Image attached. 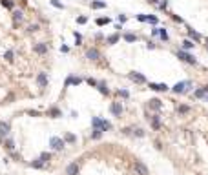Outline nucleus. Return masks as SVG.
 <instances>
[{
    "mask_svg": "<svg viewBox=\"0 0 208 175\" xmlns=\"http://www.w3.org/2000/svg\"><path fill=\"white\" fill-rule=\"evenodd\" d=\"M170 90L173 93H177V95H184V93H188L192 90V80H181V82H177V84H173Z\"/></svg>",
    "mask_w": 208,
    "mask_h": 175,
    "instance_id": "obj_1",
    "label": "nucleus"
},
{
    "mask_svg": "<svg viewBox=\"0 0 208 175\" xmlns=\"http://www.w3.org/2000/svg\"><path fill=\"white\" fill-rule=\"evenodd\" d=\"M175 57H177L179 60H183V62L190 64V66H195V64H197V58L193 57L190 51H183V49H177V51H175Z\"/></svg>",
    "mask_w": 208,
    "mask_h": 175,
    "instance_id": "obj_2",
    "label": "nucleus"
},
{
    "mask_svg": "<svg viewBox=\"0 0 208 175\" xmlns=\"http://www.w3.org/2000/svg\"><path fill=\"white\" fill-rule=\"evenodd\" d=\"M50 146H51L53 151H62V150H64V146H66V142H64V139H62V137L53 135L50 139Z\"/></svg>",
    "mask_w": 208,
    "mask_h": 175,
    "instance_id": "obj_3",
    "label": "nucleus"
},
{
    "mask_svg": "<svg viewBox=\"0 0 208 175\" xmlns=\"http://www.w3.org/2000/svg\"><path fill=\"white\" fill-rule=\"evenodd\" d=\"M110 111H112V115H113V117L121 119V117H122V113H124V108H122V104L119 102V100H113V102L110 104Z\"/></svg>",
    "mask_w": 208,
    "mask_h": 175,
    "instance_id": "obj_4",
    "label": "nucleus"
},
{
    "mask_svg": "<svg viewBox=\"0 0 208 175\" xmlns=\"http://www.w3.org/2000/svg\"><path fill=\"white\" fill-rule=\"evenodd\" d=\"M133 172H135V175H150L148 166L144 164L142 160H135L133 162Z\"/></svg>",
    "mask_w": 208,
    "mask_h": 175,
    "instance_id": "obj_5",
    "label": "nucleus"
},
{
    "mask_svg": "<svg viewBox=\"0 0 208 175\" xmlns=\"http://www.w3.org/2000/svg\"><path fill=\"white\" fill-rule=\"evenodd\" d=\"M9 133H11V122L9 120H0V140L9 137Z\"/></svg>",
    "mask_w": 208,
    "mask_h": 175,
    "instance_id": "obj_6",
    "label": "nucleus"
},
{
    "mask_svg": "<svg viewBox=\"0 0 208 175\" xmlns=\"http://www.w3.org/2000/svg\"><path fill=\"white\" fill-rule=\"evenodd\" d=\"M128 78L131 80V82H135V84H146L148 82L146 77H144L142 73H139V71H130L128 73Z\"/></svg>",
    "mask_w": 208,
    "mask_h": 175,
    "instance_id": "obj_7",
    "label": "nucleus"
},
{
    "mask_svg": "<svg viewBox=\"0 0 208 175\" xmlns=\"http://www.w3.org/2000/svg\"><path fill=\"white\" fill-rule=\"evenodd\" d=\"M146 119L150 120V128H151V130H155V131L161 130V126H163L161 124V115H157V113H155V115H148Z\"/></svg>",
    "mask_w": 208,
    "mask_h": 175,
    "instance_id": "obj_8",
    "label": "nucleus"
},
{
    "mask_svg": "<svg viewBox=\"0 0 208 175\" xmlns=\"http://www.w3.org/2000/svg\"><path fill=\"white\" fill-rule=\"evenodd\" d=\"M37 84H38V88H46L50 84V75H47L46 71H40L37 75Z\"/></svg>",
    "mask_w": 208,
    "mask_h": 175,
    "instance_id": "obj_9",
    "label": "nucleus"
},
{
    "mask_svg": "<svg viewBox=\"0 0 208 175\" xmlns=\"http://www.w3.org/2000/svg\"><path fill=\"white\" fill-rule=\"evenodd\" d=\"M86 58H88V60H93V62H97L99 58H102V55H101V51L97 49V48H89V49L86 51Z\"/></svg>",
    "mask_w": 208,
    "mask_h": 175,
    "instance_id": "obj_10",
    "label": "nucleus"
},
{
    "mask_svg": "<svg viewBox=\"0 0 208 175\" xmlns=\"http://www.w3.org/2000/svg\"><path fill=\"white\" fill-rule=\"evenodd\" d=\"M79 172H80V166L77 160H73L66 166V175H79Z\"/></svg>",
    "mask_w": 208,
    "mask_h": 175,
    "instance_id": "obj_11",
    "label": "nucleus"
},
{
    "mask_svg": "<svg viewBox=\"0 0 208 175\" xmlns=\"http://www.w3.org/2000/svg\"><path fill=\"white\" fill-rule=\"evenodd\" d=\"M148 88L154 91H168L170 90V86L164 84V82H148Z\"/></svg>",
    "mask_w": 208,
    "mask_h": 175,
    "instance_id": "obj_12",
    "label": "nucleus"
},
{
    "mask_svg": "<svg viewBox=\"0 0 208 175\" xmlns=\"http://www.w3.org/2000/svg\"><path fill=\"white\" fill-rule=\"evenodd\" d=\"M47 49H50V46H47L46 42H37V44L33 46V51L37 53V55H46Z\"/></svg>",
    "mask_w": 208,
    "mask_h": 175,
    "instance_id": "obj_13",
    "label": "nucleus"
},
{
    "mask_svg": "<svg viewBox=\"0 0 208 175\" xmlns=\"http://www.w3.org/2000/svg\"><path fill=\"white\" fill-rule=\"evenodd\" d=\"M148 108H150V110H154V111H161L163 110V102L159 99H150L148 100Z\"/></svg>",
    "mask_w": 208,
    "mask_h": 175,
    "instance_id": "obj_14",
    "label": "nucleus"
},
{
    "mask_svg": "<svg viewBox=\"0 0 208 175\" xmlns=\"http://www.w3.org/2000/svg\"><path fill=\"white\" fill-rule=\"evenodd\" d=\"M188 40H192V42H195V44H199L201 40H203V37L199 35L197 31H193L192 28H188Z\"/></svg>",
    "mask_w": 208,
    "mask_h": 175,
    "instance_id": "obj_15",
    "label": "nucleus"
},
{
    "mask_svg": "<svg viewBox=\"0 0 208 175\" xmlns=\"http://www.w3.org/2000/svg\"><path fill=\"white\" fill-rule=\"evenodd\" d=\"M2 142H4V148H6V150H8L9 153L15 151V140H13L11 137H6V139L2 140Z\"/></svg>",
    "mask_w": 208,
    "mask_h": 175,
    "instance_id": "obj_16",
    "label": "nucleus"
},
{
    "mask_svg": "<svg viewBox=\"0 0 208 175\" xmlns=\"http://www.w3.org/2000/svg\"><path fill=\"white\" fill-rule=\"evenodd\" d=\"M46 115H47V117H51V119H59V117H62V111L59 110V108H55V106H51L50 110L46 111Z\"/></svg>",
    "mask_w": 208,
    "mask_h": 175,
    "instance_id": "obj_17",
    "label": "nucleus"
},
{
    "mask_svg": "<svg viewBox=\"0 0 208 175\" xmlns=\"http://www.w3.org/2000/svg\"><path fill=\"white\" fill-rule=\"evenodd\" d=\"M119 40H121V35H119V33H113V35H108L106 37V44L108 46H115Z\"/></svg>",
    "mask_w": 208,
    "mask_h": 175,
    "instance_id": "obj_18",
    "label": "nucleus"
},
{
    "mask_svg": "<svg viewBox=\"0 0 208 175\" xmlns=\"http://www.w3.org/2000/svg\"><path fill=\"white\" fill-rule=\"evenodd\" d=\"M97 90H99V93H102V95H110V88H108V84L104 82V80L97 82Z\"/></svg>",
    "mask_w": 208,
    "mask_h": 175,
    "instance_id": "obj_19",
    "label": "nucleus"
},
{
    "mask_svg": "<svg viewBox=\"0 0 208 175\" xmlns=\"http://www.w3.org/2000/svg\"><path fill=\"white\" fill-rule=\"evenodd\" d=\"M11 18H13V22H15V24H20L24 20V13L20 11V9H15V11H13V15H11Z\"/></svg>",
    "mask_w": 208,
    "mask_h": 175,
    "instance_id": "obj_20",
    "label": "nucleus"
},
{
    "mask_svg": "<svg viewBox=\"0 0 208 175\" xmlns=\"http://www.w3.org/2000/svg\"><path fill=\"white\" fill-rule=\"evenodd\" d=\"M131 135H133V137H139V139H142V137H146V131H144L142 128H131Z\"/></svg>",
    "mask_w": 208,
    "mask_h": 175,
    "instance_id": "obj_21",
    "label": "nucleus"
},
{
    "mask_svg": "<svg viewBox=\"0 0 208 175\" xmlns=\"http://www.w3.org/2000/svg\"><path fill=\"white\" fill-rule=\"evenodd\" d=\"M122 38L126 40L128 44H133V42H137V40H139V37H137V35H133V33H124Z\"/></svg>",
    "mask_w": 208,
    "mask_h": 175,
    "instance_id": "obj_22",
    "label": "nucleus"
},
{
    "mask_svg": "<svg viewBox=\"0 0 208 175\" xmlns=\"http://www.w3.org/2000/svg\"><path fill=\"white\" fill-rule=\"evenodd\" d=\"M91 9H104L106 8V2H102V0H91Z\"/></svg>",
    "mask_w": 208,
    "mask_h": 175,
    "instance_id": "obj_23",
    "label": "nucleus"
},
{
    "mask_svg": "<svg viewBox=\"0 0 208 175\" xmlns=\"http://www.w3.org/2000/svg\"><path fill=\"white\" fill-rule=\"evenodd\" d=\"M29 166H31V168H35V170H42V168H44V162L37 157V159H33L31 162H29Z\"/></svg>",
    "mask_w": 208,
    "mask_h": 175,
    "instance_id": "obj_24",
    "label": "nucleus"
},
{
    "mask_svg": "<svg viewBox=\"0 0 208 175\" xmlns=\"http://www.w3.org/2000/svg\"><path fill=\"white\" fill-rule=\"evenodd\" d=\"M102 126V119L101 117H91V128L93 130H101Z\"/></svg>",
    "mask_w": 208,
    "mask_h": 175,
    "instance_id": "obj_25",
    "label": "nucleus"
},
{
    "mask_svg": "<svg viewBox=\"0 0 208 175\" xmlns=\"http://www.w3.org/2000/svg\"><path fill=\"white\" fill-rule=\"evenodd\" d=\"M64 142H68V144H75V142H77V137H75L73 135V133H64Z\"/></svg>",
    "mask_w": 208,
    "mask_h": 175,
    "instance_id": "obj_26",
    "label": "nucleus"
},
{
    "mask_svg": "<svg viewBox=\"0 0 208 175\" xmlns=\"http://www.w3.org/2000/svg\"><path fill=\"white\" fill-rule=\"evenodd\" d=\"M193 46H195V44H193L192 40L184 38V40H183V48H181V49H183V51H190V49H193Z\"/></svg>",
    "mask_w": 208,
    "mask_h": 175,
    "instance_id": "obj_27",
    "label": "nucleus"
},
{
    "mask_svg": "<svg viewBox=\"0 0 208 175\" xmlns=\"http://www.w3.org/2000/svg\"><path fill=\"white\" fill-rule=\"evenodd\" d=\"M110 130H113L112 122H110V120H106V119H102V126H101V131L104 133V131H110Z\"/></svg>",
    "mask_w": 208,
    "mask_h": 175,
    "instance_id": "obj_28",
    "label": "nucleus"
},
{
    "mask_svg": "<svg viewBox=\"0 0 208 175\" xmlns=\"http://www.w3.org/2000/svg\"><path fill=\"white\" fill-rule=\"evenodd\" d=\"M177 113H179V115H186V113H190V106L179 104V106H177Z\"/></svg>",
    "mask_w": 208,
    "mask_h": 175,
    "instance_id": "obj_29",
    "label": "nucleus"
},
{
    "mask_svg": "<svg viewBox=\"0 0 208 175\" xmlns=\"http://www.w3.org/2000/svg\"><path fill=\"white\" fill-rule=\"evenodd\" d=\"M38 159L46 164V162H50V160H51V153H50V151H42V153L38 155Z\"/></svg>",
    "mask_w": 208,
    "mask_h": 175,
    "instance_id": "obj_30",
    "label": "nucleus"
},
{
    "mask_svg": "<svg viewBox=\"0 0 208 175\" xmlns=\"http://www.w3.org/2000/svg\"><path fill=\"white\" fill-rule=\"evenodd\" d=\"M159 37H161V40H163V42H168V40H170V37H168V31H166L164 28H159Z\"/></svg>",
    "mask_w": 208,
    "mask_h": 175,
    "instance_id": "obj_31",
    "label": "nucleus"
},
{
    "mask_svg": "<svg viewBox=\"0 0 208 175\" xmlns=\"http://www.w3.org/2000/svg\"><path fill=\"white\" fill-rule=\"evenodd\" d=\"M0 4H2V8H6V9L15 8V2H13V0H0Z\"/></svg>",
    "mask_w": 208,
    "mask_h": 175,
    "instance_id": "obj_32",
    "label": "nucleus"
},
{
    "mask_svg": "<svg viewBox=\"0 0 208 175\" xmlns=\"http://www.w3.org/2000/svg\"><path fill=\"white\" fill-rule=\"evenodd\" d=\"M89 137H91V140H99V139L102 137V131H101V130H91Z\"/></svg>",
    "mask_w": 208,
    "mask_h": 175,
    "instance_id": "obj_33",
    "label": "nucleus"
},
{
    "mask_svg": "<svg viewBox=\"0 0 208 175\" xmlns=\"http://www.w3.org/2000/svg\"><path fill=\"white\" fill-rule=\"evenodd\" d=\"M4 58L8 60V62H13V58H15V51H13V49H8V51L4 53Z\"/></svg>",
    "mask_w": 208,
    "mask_h": 175,
    "instance_id": "obj_34",
    "label": "nucleus"
},
{
    "mask_svg": "<svg viewBox=\"0 0 208 175\" xmlns=\"http://www.w3.org/2000/svg\"><path fill=\"white\" fill-rule=\"evenodd\" d=\"M206 97V93L203 91V88H199V90L193 91V99H205Z\"/></svg>",
    "mask_w": 208,
    "mask_h": 175,
    "instance_id": "obj_35",
    "label": "nucleus"
},
{
    "mask_svg": "<svg viewBox=\"0 0 208 175\" xmlns=\"http://www.w3.org/2000/svg\"><path fill=\"white\" fill-rule=\"evenodd\" d=\"M82 80H84L82 77H73V75H71V86H75V88H77V86L82 82Z\"/></svg>",
    "mask_w": 208,
    "mask_h": 175,
    "instance_id": "obj_36",
    "label": "nucleus"
},
{
    "mask_svg": "<svg viewBox=\"0 0 208 175\" xmlns=\"http://www.w3.org/2000/svg\"><path fill=\"white\" fill-rule=\"evenodd\" d=\"M110 22H112V20H110L108 17L106 18H97V26H108Z\"/></svg>",
    "mask_w": 208,
    "mask_h": 175,
    "instance_id": "obj_37",
    "label": "nucleus"
},
{
    "mask_svg": "<svg viewBox=\"0 0 208 175\" xmlns=\"http://www.w3.org/2000/svg\"><path fill=\"white\" fill-rule=\"evenodd\" d=\"M117 95L122 97V99H130V91L128 90H119V91H117Z\"/></svg>",
    "mask_w": 208,
    "mask_h": 175,
    "instance_id": "obj_38",
    "label": "nucleus"
},
{
    "mask_svg": "<svg viewBox=\"0 0 208 175\" xmlns=\"http://www.w3.org/2000/svg\"><path fill=\"white\" fill-rule=\"evenodd\" d=\"M50 2H51V6H53V8H57V9H64V4H62V2H59V0H50Z\"/></svg>",
    "mask_w": 208,
    "mask_h": 175,
    "instance_id": "obj_39",
    "label": "nucleus"
},
{
    "mask_svg": "<svg viewBox=\"0 0 208 175\" xmlns=\"http://www.w3.org/2000/svg\"><path fill=\"white\" fill-rule=\"evenodd\" d=\"M38 31V24H29L27 26V33H37Z\"/></svg>",
    "mask_w": 208,
    "mask_h": 175,
    "instance_id": "obj_40",
    "label": "nucleus"
},
{
    "mask_svg": "<svg viewBox=\"0 0 208 175\" xmlns=\"http://www.w3.org/2000/svg\"><path fill=\"white\" fill-rule=\"evenodd\" d=\"M86 82L91 86V88H97V82H99V80H95L93 77H88V78H86Z\"/></svg>",
    "mask_w": 208,
    "mask_h": 175,
    "instance_id": "obj_41",
    "label": "nucleus"
},
{
    "mask_svg": "<svg viewBox=\"0 0 208 175\" xmlns=\"http://www.w3.org/2000/svg\"><path fill=\"white\" fill-rule=\"evenodd\" d=\"M157 17H154V15H146V22H150V24H157Z\"/></svg>",
    "mask_w": 208,
    "mask_h": 175,
    "instance_id": "obj_42",
    "label": "nucleus"
},
{
    "mask_svg": "<svg viewBox=\"0 0 208 175\" xmlns=\"http://www.w3.org/2000/svg\"><path fill=\"white\" fill-rule=\"evenodd\" d=\"M73 37H75V42H77V46H80V42H82V35L75 31V33H73Z\"/></svg>",
    "mask_w": 208,
    "mask_h": 175,
    "instance_id": "obj_43",
    "label": "nucleus"
},
{
    "mask_svg": "<svg viewBox=\"0 0 208 175\" xmlns=\"http://www.w3.org/2000/svg\"><path fill=\"white\" fill-rule=\"evenodd\" d=\"M68 88H71V75H68L64 80V90H68Z\"/></svg>",
    "mask_w": 208,
    "mask_h": 175,
    "instance_id": "obj_44",
    "label": "nucleus"
},
{
    "mask_svg": "<svg viewBox=\"0 0 208 175\" xmlns=\"http://www.w3.org/2000/svg\"><path fill=\"white\" fill-rule=\"evenodd\" d=\"M168 8V0H163V2H159V9H166Z\"/></svg>",
    "mask_w": 208,
    "mask_h": 175,
    "instance_id": "obj_45",
    "label": "nucleus"
},
{
    "mask_svg": "<svg viewBox=\"0 0 208 175\" xmlns=\"http://www.w3.org/2000/svg\"><path fill=\"white\" fill-rule=\"evenodd\" d=\"M117 20H119V24H124V22L128 20V17H126V15H119V17H117Z\"/></svg>",
    "mask_w": 208,
    "mask_h": 175,
    "instance_id": "obj_46",
    "label": "nucleus"
},
{
    "mask_svg": "<svg viewBox=\"0 0 208 175\" xmlns=\"http://www.w3.org/2000/svg\"><path fill=\"white\" fill-rule=\"evenodd\" d=\"M88 22V17H79L77 18V24H86Z\"/></svg>",
    "mask_w": 208,
    "mask_h": 175,
    "instance_id": "obj_47",
    "label": "nucleus"
},
{
    "mask_svg": "<svg viewBox=\"0 0 208 175\" xmlns=\"http://www.w3.org/2000/svg\"><path fill=\"white\" fill-rule=\"evenodd\" d=\"M122 135H131V128H122Z\"/></svg>",
    "mask_w": 208,
    "mask_h": 175,
    "instance_id": "obj_48",
    "label": "nucleus"
},
{
    "mask_svg": "<svg viewBox=\"0 0 208 175\" xmlns=\"http://www.w3.org/2000/svg\"><path fill=\"white\" fill-rule=\"evenodd\" d=\"M137 20H139V22H146V15H142V13L137 15Z\"/></svg>",
    "mask_w": 208,
    "mask_h": 175,
    "instance_id": "obj_49",
    "label": "nucleus"
},
{
    "mask_svg": "<svg viewBox=\"0 0 208 175\" xmlns=\"http://www.w3.org/2000/svg\"><path fill=\"white\" fill-rule=\"evenodd\" d=\"M172 18L175 20V22H179V24H183V18H181V17H177V15H172Z\"/></svg>",
    "mask_w": 208,
    "mask_h": 175,
    "instance_id": "obj_50",
    "label": "nucleus"
},
{
    "mask_svg": "<svg viewBox=\"0 0 208 175\" xmlns=\"http://www.w3.org/2000/svg\"><path fill=\"white\" fill-rule=\"evenodd\" d=\"M146 48H148V49H155V44H154V42H151V40H148V44H146Z\"/></svg>",
    "mask_w": 208,
    "mask_h": 175,
    "instance_id": "obj_51",
    "label": "nucleus"
},
{
    "mask_svg": "<svg viewBox=\"0 0 208 175\" xmlns=\"http://www.w3.org/2000/svg\"><path fill=\"white\" fill-rule=\"evenodd\" d=\"M151 35H154V37H159V28H154V29H151Z\"/></svg>",
    "mask_w": 208,
    "mask_h": 175,
    "instance_id": "obj_52",
    "label": "nucleus"
},
{
    "mask_svg": "<svg viewBox=\"0 0 208 175\" xmlns=\"http://www.w3.org/2000/svg\"><path fill=\"white\" fill-rule=\"evenodd\" d=\"M60 51H62V53H68L69 48H68V46H60Z\"/></svg>",
    "mask_w": 208,
    "mask_h": 175,
    "instance_id": "obj_53",
    "label": "nucleus"
},
{
    "mask_svg": "<svg viewBox=\"0 0 208 175\" xmlns=\"http://www.w3.org/2000/svg\"><path fill=\"white\" fill-rule=\"evenodd\" d=\"M150 4H154V6H159V0H150Z\"/></svg>",
    "mask_w": 208,
    "mask_h": 175,
    "instance_id": "obj_54",
    "label": "nucleus"
},
{
    "mask_svg": "<svg viewBox=\"0 0 208 175\" xmlns=\"http://www.w3.org/2000/svg\"><path fill=\"white\" fill-rule=\"evenodd\" d=\"M203 91H205L206 95H208V84H206V86H203Z\"/></svg>",
    "mask_w": 208,
    "mask_h": 175,
    "instance_id": "obj_55",
    "label": "nucleus"
},
{
    "mask_svg": "<svg viewBox=\"0 0 208 175\" xmlns=\"http://www.w3.org/2000/svg\"><path fill=\"white\" fill-rule=\"evenodd\" d=\"M205 40H206V48H208V38H205Z\"/></svg>",
    "mask_w": 208,
    "mask_h": 175,
    "instance_id": "obj_56",
    "label": "nucleus"
},
{
    "mask_svg": "<svg viewBox=\"0 0 208 175\" xmlns=\"http://www.w3.org/2000/svg\"><path fill=\"white\" fill-rule=\"evenodd\" d=\"M205 100H206V102H208V95H206V97H205Z\"/></svg>",
    "mask_w": 208,
    "mask_h": 175,
    "instance_id": "obj_57",
    "label": "nucleus"
}]
</instances>
